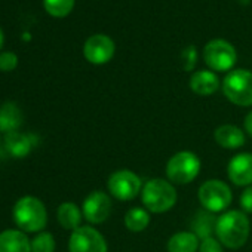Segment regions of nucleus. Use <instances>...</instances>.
Masks as SVG:
<instances>
[{
    "label": "nucleus",
    "instance_id": "obj_22",
    "mask_svg": "<svg viewBox=\"0 0 252 252\" xmlns=\"http://www.w3.org/2000/svg\"><path fill=\"white\" fill-rule=\"evenodd\" d=\"M43 6L52 17L63 18L73 11L74 0H43Z\"/></svg>",
    "mask_w": 252,
    "mask_h": 252
},
{
    "label": "nucleus",
    "instance_id": "obj_12",
    "mask_svg": "<svg viewBox=\"0 0 252 252\" xmlns=\"http://www.w3.org/2000/svg\"><path fill=\"white\" fill-rule=\"evenodd\" d=\"M227 174L236 186H252V153H240L234 156L227 166Z\"/></svg>",
    "mask_w": 252,
    "mask_h": 252
},
{
    "label": "nucleus",
    "instance_id": "obj_19",
    "mask_svg": "<svg viewBox=\"0 0 252 252\" xmlns=\"http://www.w3.org/2000/svg\"><path fill=\"white\" fill-rule=\"evenodd\" d=\"M200 239L193 231L175 233L168 242V252H197Z\"/></svg>",
    "mask_w": 252,
    "mask_h": 252
},
{
    "label": "nucleus",
    "instance_id": "obj_10",
    "mask_svg": "<svg viewBox=\"0 0 252 252\" xmlns=\"http://www.w3.org/2000/svg\"><path fill=\"white\" fill-rule=\"evenodd\" d=\"M82 212L86 221L91 224L104 222L111 212V200L107 193L96 190L86 196L82 205Z\"/></svg>",
    "mask_w": 252,
    "mask_h": 252
},
{
    "label": "nucleus",
    "instance_id": "obj_17",
    "mask_svg": "<svg viewBox=\"0 0 252 252\" xmlns=\"http://www.w3.org/2000/svg\"><path fill=\"white\" fill-rule=\"evenodd\" d=\"M32 146H33L32 138L18 131L5 135V149L15 159L26 158L32 152Z\"/></svg>",
    "mask_w": 252,
    "mask_h": 252
},
{
    "label": "nucleus",
    "instance_id": "obj_13",
    "mask_svg": "<svg viewBox=\"0 0 252 252\" xmlns=\"http://www.w3.org/2000/svg\"><path fill=\"white\" fill-rule=\"evenodd\" d=\"M0 252H32V240L21 230H5L0 233Z\"/></svg>",
    "mask_w": 252,
    "mask_h": 252
},
{
    "label": "nucleus",
    "instance_id": "obj_7",
    "mask_svg": "<svg viewBox=\"0 0 252 252\" xmlns=\"http://www.w3.org/2000/svg\"><path fill=\"white\" fill-rule=\"evenodd\" d=\"M203 60L215 71H227L234 67L237 52L231 43L222 39H214L206 43L203 49Z\"/></svg>",
    "mask_w": 252,
    "mask_h": 252
},
{
    "label": "nucleus",
    "instance_id": "obj_15",
    "mask_svg": "<svg viewBox=\"0 0 252 252\" xmlns=\"http://www.w3.org/2000/svg\"><path fill=\"white\" fill-rule=\"evenodd\" d=\"M24 114L18 104L6 101L0 105V132H15L23 125Z\"/></svg>",
    "mask_w": 252,
    "mask_h": 252
},
{
    "label": "nucleus",
    "instance_id": "obj_18",
    "mask_svg": "<svg viewBox=\"0 0 252 252\" xmlns=\"http://www.w3.org/2000/svg\"><path fill=\"white\" fill-rule=\"evenodd\" d=\"M57 218H58V222L61 224L63 228L65 230H77L82 222V218H83V212L82 209H79V206L73 202H64L58 206V211H57Z\"/></svg>",
    "mask_w": 252,
    "mask_h": 252
},
{
    "label": "nucleus",
    "instance_id": "obj_6",
    "mask_svg": "<svg viewBox=\"0 0 252 252\" xmlns=\"http://www.w3.org/2000/svg\"><path fill=\"white\" fill-rule=\"evenodd\" d=\"M233 200L230 187L221 180H208L199 189V202L212 214L225 211Z\"/></svg>",
    "mask_w": 252,
    "mask_h": 252
},
{
    "label": "nucleus",
    "instance_id": "obj_23",
    "mask_svg": "<svg viewBox=\"0 0 252 252\" xmlns=\"http://www.w3.org/2000/svg\"><path fill=\"white\" fill-rule=\"evenodd\" d=\"M55 239L48 231H40L32 240V252H54Z\"/></svg>",
    "mask_w": 252,
    "mask_h": 252
},
{
    "label": "nucleus",
    "instance_id": "obj_5",
    "mask_svg": "<svg viewBox=\"0 0 252 252\" xmlns=\"http://www.w3.org/2000/svg\"><path fill=\"white\" fill-rule=\"evenodd\" d=\"M200 172V159L193 152H178L166 163L168 180L174 184H189Z\"/></svg>",
    "mask_w": 252,
    "mask_h": 252
},
{
    "label": "nucleus",
    "instance_id": "obj_11",
    "mask_svg": "<svg viewBox=\"0 0 252 252\" xmlns=\"http://www.w3.org/2000/svg\"><path fill=\"white\" fill-rule=\"evenodd\" d=\"M114 42L105 34H94L91 36L83 46L85 58L95 65H101L108 63L114 55Z\"/></svg>",
    "mask_w": 252,
    "mask_h": 252
},
{
    "label": "nucleus",
    "instance_id": "obj_24",
    "mask_svg": "<svg viewBox=\"0 0 252 252\" xmlns=\"http://www.w3.org/2000/svg\"><path fill=\"white\" fill-rule=\"evenodd\" d=\"M197 61V52L194 46H187L183 52H181V63H183V68L186 71H190L194 68Z\"/></svg>",
    "mask_w": 252,
    "mask_h": 252
},
{
    "label": "nucleus",
    "instance_id": "obj_28",
    "mask_svg": "<svg viewBox=\"0 0 252 252\" xmlns=\"http://www.w3.org/2000/svg\"><path fill=\"white\" fill-rule=\"evenodd\" d=\"M245 129H246V132L252 137V110L246 114V117H245Z\"/></svg>",
    "mask_w": 252,
    "mask_h": 252
},
{
    "label": "nucleus",
    "instance_id": "obj_9",
    "mask_svg": "<svg viewBox=\"0 0 252 252\" xmlns=\"http://www.w3.org/2000/svg\"><path fill=\"white\" fill-rule=\"evenodd\" d=\"M70 252H107L104 236L94 227L85 225L71 231L68 240Z\"/></svg>",
    "mask_w": 252,
    "mask_h": 252
},
{
    "label": "nucleus",
    "instance_id": "obj_8",
    "mask_svg": "<svg viewBox=\"0 0 252 252\" xmlns=\"http://www.w3.org/2000/svg\"><path fill=\"white\" fill-rule=\"evenodd\" d=\"M108 191L113 197L119 200H131L138 196L143 190L141 178L128 169H120L110 175L107 181Z\"/></svg>",
    "mask_w": 252,
    "mask_h": 252
},
{
    "label": "nucleus",
    "instance_id": "obj_29",
    "mask_svg": "<svg viewBox=\"0 0 252 252\" xmlns=\"http://www.w3.org/2000/svg\"><path fill=\"white\" fill-rule=\"evenodd\" d=\"M3 32H2V29H0V49H2V46H3Z\"/></svg>",
    "mask_w": 252,
    "mask_h": 252
},
{
    "label": "nucleus",
    "instance_id": "obj_20",
    "mask_svg": "<svg viewBox=\"0 0 252 252\" xmlns=\"http://www.w3.org/2000/svg\"><path fill=\"white\" fill-rule=\"evenodd\" d=\"M215 225H217V218L209 211H197L196 217L191 221L193 233L200 240L206 239V237H211L212 233L215 231Z\"/></svg>",
    "mask_w": 252,
    "mask_h": 252
},
{
    "label": "nucleus",
    "instance_id": "obj_26",
    "mask_svg": "<svg viewBox=\"0 0 252 252\" xmlns=\"http://www.w3.org/2000/svg\"><path fill=\"white\" fill-rule=\"evenodd\" d=\"M18 64V57L14 52H2L0 54V70L12 71Z\"/></svg>",
    "mask_w": 252,
    "mask_h": 252
},
{
    "label": "nucleus",
    "instance_id": "obj_30",
    "mask_svg": "<svg viewBox=\"0 0 252 252\" xmlns=\"http://www.w3.org/2000/svg\"><path fill=\"white\" fill-rule=\"evenodd\" d=\"M0 140H2V138H0Z\"/></svg>",
    "mask_w": 252,
    "mask_h": 252
},
{
    "label": "nucleus",
    "instance_id": "obj_21",
    "mask_svg": "<svg viewBox=\"0 0 252 252\" xmlns=\"http://www.w3.org/2000/svg\"><path fill=\"white\" fill-rule=\"evenodd\" d=\"M150 224V215L149 211L143 208H132L125 215V225L129 231L140 233L144 231Z\"/></svg>",
    "mask_w": 252,
    "mask_h": 252
},
{
    "label": "nucleus",
    "instance_id": "obj_14",
    "mask_svg": "<svg viewBox=\"0 0 252 252\" xmlns=\"http://www.w3.org/2000/svg\"><path fill=\"white\" fill-rule=\"evenodd\" d=\"M214 138L217 141V144L222 149L227 150H236L245 146L246 138L245 134L242 132L240 128L234 125H222L220 128L215 129L214 132Z\"/></svg>",
    "mask_w": 252,
    "mask_h": 252
},
{
    "label": "nucleus",
    "instance_id": "obj_3",
    "mask_svg": "<svg viewBox=\"0 0 252 252\" xmlns=\"http://www.w3.org/2000/svg\"><path fill=\"white\" fill-rule=\"evenodd\" d=\"M177 197V190L172 183L163 178L149 180L141 190L143 203L146 209L153 214H163L174 208Z\"/></svg>",
    "mask_w": 252,
    "mask_h": 252
},
{
    "label": "nucleus",
    "instance_id": "obj_25",
    "mask_svg": "<svg viewBox=\"0 0 252 252\" xmlns=\"http://www.w3.org/2000/svg\"><path fill=\"white\" fill-rule=\"evenodd\" d=\"M197 252H224V249H222V243L214 236H211L200 240Z\"/></svg>",
    "mask_w": 252,
    "mask_h": 252
},
{
    "label": "nucleus",
    "instance_id": "obj_16",
    "mask_svg": "<svg viewBox=\"0 0 252 252\" xmlns=\"http://www.w3.org/2000/svg\"><path fill=\"white\" fill-rule=\"evenodd\" d=\"M218 88H220V80L214 71L200 70L193 73L190 77V89L197 95L202 96L212 95L214 92H217Z\"/></svg>",
    "mask_w": 252,
    "mask_h": 252
},
{
    "label": "nucleus",
    "instance_id": "obj_2",
    "mask_svg": "<svg viewBox=\"0 0 252 252\" xmlns=\"http://www.w3.org/2000/svg\"><path fill=\"white\" fill-rule=\"evenodd\" d=\"M18 230L24 233H40L48 222V212L43 202L34 196L21 197L12 211Z\"/></svg>",
    "mask_w": 252,
    "mask_h": 252
},
{
    "label": "nucleus",
    "instance_id": "obj_1",
    "mask_svg": "<svg viewBox=\"0 0 252 252\" xmlns=\"http://www.w3.org/2000/svg\"><path fill=\"white\" fill-rule=\"evenodd\" d=\"M249 220L242 211H227L217 218V239L222 243V246H227L228 249H239L243 246L249 237Z\"/></svg>",
    "mask_w": 252,
    "mask_h": 252
},
{
    "label": "nucleus",
    "instance_id": "obj_27",
    "mask_svg": "<svg viewBox=\"0 0 252 252\" xmlns=\"http://www.w3.org/2000/svg\"><path fill=\"white\" fill-rule=\"evenodd\" d=\"M240 206L245 212L252 214V186L246 187L240 196Z\"/></svg>",
    "mask_w": 252,
    "mask_h": 252
},
{
    "label": "nucleus",
    "instance_id": "obj_4",
    "mask_svg": "<svg viewBox=\"0 0 252 252\" xmlns=\"http://www.w3.org/2000/svg\"><path fill=\"white\" fill-rule=\"evenodd\" d=\"M222 92L228 101L240 107L252 105V71L233 70L222 80Z\"/></svg>",
    "mask_w": 252,
    "mask_h": 252
}]
</instances>
